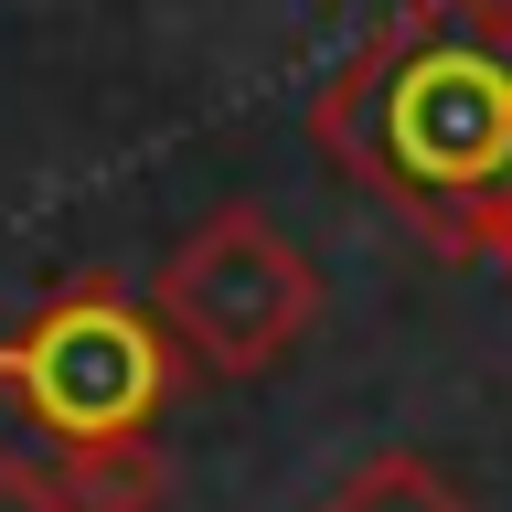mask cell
Masks as SVG:
<instances>
[{
  "mask_svg": "<svg viewBox=\"0 0 512 512\" xmlns=\"http://www.w3.org/2000/svg\"><path fill=\"white\" fill-rule=\"evenodd\" d=\"M310 139L448 256H491L512 224V54L448 32L427 0L384 22L310 96Z\"/></svg>",
  "mask_w": 512,
  "mask_h": 512,
  "instance_id": "obj_1",
  "label": "cell"
},
{
  "mask_svg": "<svg viewBox=\"0 0 512 512\" xmlns=\"http://www.w3.org/2000/svg\"><path fill=\"white\" fill-rule=\"evenodd\" d=\"M0 384L54 438V459H96V448H139L160 427V406L182 395V342L118 278H75L0 342Z\"/></svg>",
  "mask_w": 512,
  "mask_h": 512,
  "instance_id": "obj_2",
  "label": "cell"
},
{
  "mask_svg": "<svg viewBox=\"0 0 512 512\" xmlns=\"http://www.w3.org/2000/svg\"><path fill=\"white\" fill-rule=\"evenodd\" d=\"M310 320H320V267L256 203H214L160 256V331L182 342L192 374H224V384L278 374L310 342Z\"/></svg>",
  "mask_w": 512,
  "mask_h": 512,
  "instance_id": "obj_3",
  "label": "cell"
},
{
  "mask_svg": "<svg viewBox=\"0 0 512 512\" xmlns=\"http://www.w3.org/2000/svg\"><path fill=\"white\" fill-rule=\"evenodd\" d=\"M320 512H470V502H459V480H448L438 459H416V448H374V459H363Z\"/></svg>",
  "mask_w": 512,
  "mask_h": 512,
  "instance_id": "obj_4",
  "label": "cell"
},
{
  "mask_svg": "<svg viewBox=\"0 0 512 512\" xmlns=\"http://www.w3.org/2000/svg\"><path fill=\"white\" fill-rule=\"evenodd\" d=\"M64 470V491L86 512H160V491H171V470H160V448L139 438V448H96V459H54Z\"/></svg>",
  "mask_w": 512,
  "mask_h": 512,
  "instance_id": "obj_5",
  "label": "cell"
},
{
  "mask_svg": "<svg viewBox=\"0 0 512 512\" xmlns=\"http://www.w3.org/2000/svg\"><path fill=\"white\" fill-rule=\"evenodd\" d=\"M0 512H86V502H75L64 470H43V459H0Z\"/></svg>",
  "mask_w": 512,
  "mask_h": 512,
  "instance_id": "obj_6",
  "label": "cell"
},
{
  "mask_svg": "<svg viewBox=\"0 0 512 512\" xmlns=\"http://www.w3.org/2000/svg\"><path fill=\"white\" fill-rule=\"evenodd\" d=\"M448 32H470V43H491V54H512V0H427Z\"/></svg>",
  "mask_w": 512,
  "mask_h": 512,
  "instance_id": "obj_7",
  "label": "cell"
},
{
  "mask_svg": "<svg viewBox=\"0 0 512 512\" xmlns=\"http://www.w3.org/2000/svg\"><path fill=\"white\" fill-rule=\"evenodd\" d=\"M491 256H502V278H512V224H502V246H491Z\"/></svg>",
  "mask_w": 512,
  "mask_h": 512,
  "instance_id": "obj_8",
  "label": "cell"
}]
</instances>
